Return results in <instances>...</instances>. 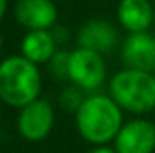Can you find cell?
I'll list each match as a JSON object with an SVG mask.
<instances>
[{"label":"cell","mask_w":155,"mask_h":153,"mask_svg":"<svg viewBox=\"0 0 155 153\" xmlns=\"http://www.w3.org/2000/svg\"><path fill=\"white\" fill-rule=\"evenodd\" d=\"M121 110L123 108L110 96L94 94L85 97L76 110V128L79 135L94 146L108 144L123 128Z\"/></svg>","instance_id":"1"},{"label":"cell","mask_w":155,"mask_h":153,"mask_svg":"<svg viewBox=\"0 0 155 153\" xmlns=\"http://www.w3.org/2000/svg\"><path fill=\"white\" fill-rule=\"evenodd\" d=\"M40 90L41 74L36 63L22 54L0 61V101L20 110L38 99Z\"/></svg>","instance_id":"2"},{"label":"cell","mask_w":155,"mask_h":153,"mask_svg":"<svg viewBox=\"0 0 155 153\" xmlns=\"http://www.w3.org/2000/svg\"><path fill=\"white\" fill-rule=\"evenodd\" d=\"M110 97L130 114H148L155 108V76L152 72L123 69L108 83Z\"/></svg>","instance_id":"3"},{"label":"cell","mask_w":155,"mask_h":153,"mask_svg":"<svg viewBox=\"0 0 155 153\" xmlns=\"http://www.w3.org/2000/svg\"><path fill=\"white\" fill-rule=\"evenodd\" d=\"M107 65L103 54L90 49L78 47L71 50L69 60V79L81 90H96L105 83Z\"/></svg>","instance_id":"4"},{"label":"cell","mask_w":155,"mask_h":153,"mask_svg":"<svg viewBox=\"0 0 155 153\" xmlns=\"http://www.w3.org/2000/svg\"><path fill=\"white\" fill-rule=\"evenodd\" d=\"M54 126V110L49 101L36 99L25 106L20 108L18 119H16V128L18 133L29 141V142H40L49 137Z\"/></svg>","instance_id":"5"},{"label":"cell","mask_w":155,"mask_h":153,"mask_svg":"<svg viewBox=\"0 0 155 153\" xmlns=\"http://www.w3.org/2000/svg\"><path fill=\"white\" fill-rule=\"evenodd\" d=\"M117 153H153L155 124L146 119H134L119 130L114 139Z\"/></svg>","instance_id":"6"},{"label":"cell","mask_w":155,"mask_h":153,"mask_svg":"<svg viewBox=\"0 0 155 153\" xmlns=\"http://www.w3.org/2000/svg\"><path fill=\"white\" fill-rule=\"evenodd\" d=\"M15 18L29 31H51L58 20V9L52 0H18Z\"/></svg>","instance_id":"7"},{"label":"cell","mask_w":155,"mask_h":153,"mask_svg":"<svg viewBox=\"0 0 155 153\" xmlns=\"http://www.w3.org/2000/svg\"><path fill=\"white\" fill-rule=\"evenodd\" d=\"M121 58L126 69L155 70V36L146 33H130L121 49Z\"/></svg>","instance_id":"8"},{"label":"cell","mask_w":155,"mask_h":153,"mask_svg":"<svg viewBox=\"0 0 155 153\" xmlns=\"http://www.w3.org/2000/svg\"><path fill=\"white\" fill-rule=\"evenodd\" d=\"M78 45L99 54H107L117 45V29L101 18L88 20L78 31Z\"/></svg>","instance_id":"9"},{"label":"cell","mask_w":155,"mask_h":153,"mask_svg":"<svg viewBox=\"0 0 155 153\" xmlns=\"http://www.w3.org/2000/svg\"><path fill=\"white\" fill-rule=\"evenodd\" d=\"M117 20L128 33H146L153 20L150 0H121L117 5Z\"/></svg>","instance_id":"10"},{"label":"cell","mask_w":155,"mask_h":153,"mask_svg":"<svg viewBox=\"0 0 155 153\" xmlns=\"http://www.w3.org/2000/svg\"><path fill=\"white\" fill-rule=\"evenodd\" d=\"M56 45L52 31H27L20 43V54L36 65L49 63L56 54Z\"/></svg>","instance_id":"11"},{"label":"cell","mask_w":155,"mask_h":153,"mask_svg":"<svg viewBox=\"0 0 155 153\" xmlns=\"http://www.w3.org/2000/svg\"><path fill=\"white\" fill-rule=\"evenodd\" d=\"M69 60H71V52L69 50H56V54L52 56L51 63V70L52 74L60 79L69 77Z\"/></svg>","instance_id":"12"},{"label":"cell","mask_w":155,"mask_h":153,"mask_svg":"<svg viewBox=\"0 0 155 153\" xmlns=\"http://www.w3.org/2000/svg\"><path fill=\"white\" fill-rule=\"evenodd\" d=\"M81 88L79 86H69V88H65L63 92H61V97H60V103L67 108V110H72V112H76L78 108L81 106V103L85 101V97L81 96V92H79Z\"/></svg>","instance_id":"13"},{"label":"cell","mask_w":155,"mask_h":153,"mask_svg":"<svg viewBox=\"0 0 155 153\" xmlns=\"http://www.w3.org/2000/svg\"><path fill=\"white\" fill-rule=\"evenodd\" d=\"M88 153H117V151H116V148H108L105 144V146H96L94 150H90Z\"/></svg>","instance_id":"14"},{"label":"cell","mask_w":155,"mask_h":153,"mask_svg":"<svg viewBox=\"0 0 155 153\" xmlns=\"http://www.w3.org/2000/svg\"><path fill=\"white\" fill-rule=\"evenodd\" d=\"M5 9H7V0H0V20L4 18V15H5Z\"/></svg>","instance_id":"15"},{"label":"cell","mask_w":155,"mask_h":153,"mask_svg":"<svg viewBox=\"0 0 155 153\" xmlns=\"http://www.w3.org/2000/svg\"><path fill=\"white\" fill-rule=\"evenodd\" d=\"M2 47H4V40H2V34H0V50H2Z\"/></svg>","instance_id":"16"},{"label":"cell","mask_w":155,"mask_h":153,"mask_svg":"<svg viewBox=\"0 0 155 153\" xmlns=\"http://www.w3.org/2000/svg\"><path fill=\"white\" fill-rule=\"evenodd\" d=\"M0 119H2V114H0Z\"/></svg>","instance_id":"17"},{"label":"cell","mask_w":155,"mask_h":153,"mask_svg":"<svg viewBox=\"0 0 155 153\" xmlns=\"http://www.w3.org/2000/svg\"><path fill=\"white\" fill-rule=\"evenodd\" d=\"M0 153H2V151H0Z\"/></svg>","instance_id":"18"}]
</instances>
